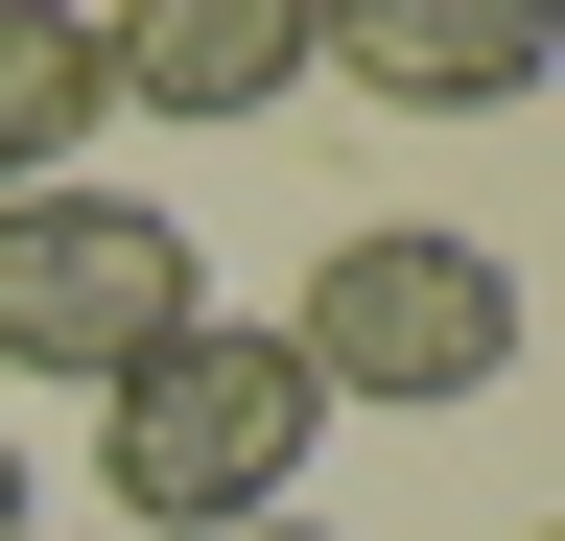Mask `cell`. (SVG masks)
Wrapping results in <instances>:
<instances>
[{
	"label": "cell",
	"instance_id": "obj_1",
	"mask_svg": "<svg viewBox=\"0 0 565 541\" xmlns=\"http://www.w3.org/2000/svg\"><path fill=\"white\" fill-rule=\"evenodd\" d=\"M307 447H330L307 354H282V329H236V306H189L166 354L118 377L95 495H118V541H236V518H307Z\"/></svg>",
	"mask_w": 565,
	"mask_h": 541
},
{
	"label": "cell",
	"instance_id": "obj_2",
	"mask_svg": "<svg viewBox=\"0 0 565 541\" xmlns=\"http://www.w3.org/2000/svg\"><path fill=\"white\" fill-rule=\"evenodd\" d=\"M282 354H307L330 424H353V400H377V424H448V400L519 377V259L448 236V213H353L307 259V306H282Z\"/></svg>",
	"mask_w": 565,
	"mask_h": 541
},
{
	"label": "cell",
	"instance_id": "obj_3",
	"mask_svg": "<svg viewBox=\"0 0 565 541\" xmlns=\"http://www.w3.org/2000/svg\"><path fill=\"white\" fill-rule=\"evenodd\" d=\"M212 283H189V213H141V188H0V377H71V400H118L141 354H166Z\"/></svg>",
	"mask_w": 565,
	"mask_h": 541
},
{
	"label": "cell",
	"instance_id": "obj_4",
	"mask_svg": "<svg viewBox=\"0 0 565 541\" xmlns=\"http://www.w3.org/2000/svg\"><path fill=\"white\" fill-rule=\"evenodd\" d=\"M307 72H353L377 118H519L565 72V0H307Z\"/></svg>",
	"mask_w": 565,
	"mask_h": 541
},
{
	"label": "cell",
	"instance_id": "obj_5",
	"mask_svg": "<svg viewBox=\"0 0 565 541\" xmlns=\"http://www.w3.org/2000/svg\"><path fill=\"white\" fill-rule=\"evenodd\" d=\"M95 72H118V118L236 142V118L307 95V0H95Z\"/></svg>",
	"mask_w": 565,
	"mask_h": 541
},
{
	"label": "cell",
	"instance_id": "obj_6",
	"mask_svg": "<svg viewBox=\"0 0 565 541\" xmlns=\"http://www.w3.org/2000/svg\"><path fill=\"white\" fill-rule=\"evenodd\" d=\"M118 118L95 72V0H0V188H71V142Z\"/></svg>",
	"mask_w": 565,
	"mask_h": 541
},
{
	"label": "cell",
	"instance_id": "obj_7",
	"mask_svg": "<svg viewBox=\"0 0 565 541\" xmlns=\"http://www.w3.org/2000/svg\"><path fill=\"white\" fill-rule=\"evenodd\" d=\"M0 541H47V518H24V447H0Z\"/></svg>",
	"mask_w": 565,
	"mask_h": 541
},
{
	"label": "cell",
	"instance_id": "obj_8",
	"mask_svg": "<svg viewBox=\"0 0 565 541\" xmlns=\"http://www.w3.org/2000/svg\"><path fill=\"white\" fill-rule=\"evenodd\" d=\"M236 541H330V518H236Z\"/></svg>",
	"mask_w": 565,
	"mask_h": 541
}]
</instances>
